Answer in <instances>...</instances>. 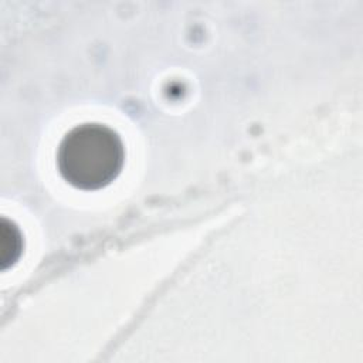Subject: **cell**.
<instances>
[{
	"label": "cell",
	"instance_id": "6da1fadb",
	"mask_svg": "<svg viewBox=\"0 0 363 363\" xmlns=\"http://www.w3.org/2000/svg\"><path fill=\"white\" fill-rule=\"evenodd\" d=\"M125 149L112 129L84 123L68 132L57 153L61 176L81 190H98L112 183L122 170Z\"/></svg>",
	"mask_w": 363,
	"mask_h": 363
}]
</instances>
